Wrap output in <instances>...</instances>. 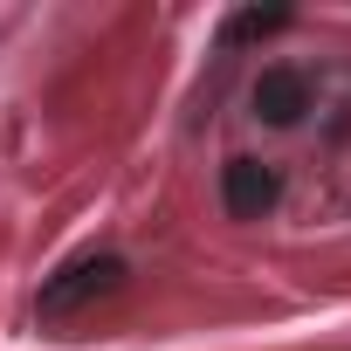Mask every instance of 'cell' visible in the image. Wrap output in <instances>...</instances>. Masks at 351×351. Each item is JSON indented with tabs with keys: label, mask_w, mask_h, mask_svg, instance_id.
I'll list each match as a JSON object with an SVG mask.
<instances>
[{
	"label": "cell",
	"mask_w": 351,
	"mask_h": 351,
	"mask_svg": "<svg viewBox=\"0 0 351 351\" xmlns=\"http://www.w3.org/2000/svg\"><path fill=\"white\" fill-rule=\"evenodd\" d=\"M117 282H124V262H117V255H76V262H62V269L42 282V303H35V310L56 324V317L90 310V303H97V296H110Z\"/></svg>",
	"instance_id": "obj_1"
},
{
	"label": "cell",
	"mask_w": 351,
	"mask_h": 351,
	"mask_svg": "<svg viewBox=\"0 0 351 351\" xmlns=\"http://www.w3.org/2000/svg\"><path fill=\"white\" fill-rule=\"evenodd\" d=\"M221 200H228L234 221H262V214L282 200L276 165H262V158H228V172H221Z\"/></svg>",
	"instance_id": "obj_2"
},
{
	"label": "cell",
	"mask_w": 351,
	"mask_h": 351,
	"mask_svg": "<svg viewBox=\"0 0 351 351\" xmlns=\"http://www.w3.org/2000/svg\"><path fill=\"white\" fill-rule=\"evenodd\" d=\"M282 21H289L282 8H269V14H262V8H248V14H234V21H228V35H234V42H241V35H276Z\"/></svg>",
	"instance_id": "obj_4"
},
{
	"label": "cell",
	"mask_w": 351,
	"mask_h": 351,
	"mask_svg": "<svg viewBox=\"0 0 351 351\" xmlns=\"http://www.w3.org/2000/svg\"><path fill=\"white\" fill-rule=\"evenodd\" d=\"M303 110H310L303 69H262V83H255V117H262V124H303Z\"/></svg>",
	"instance_id": "obj_3"
}]
</instances>
